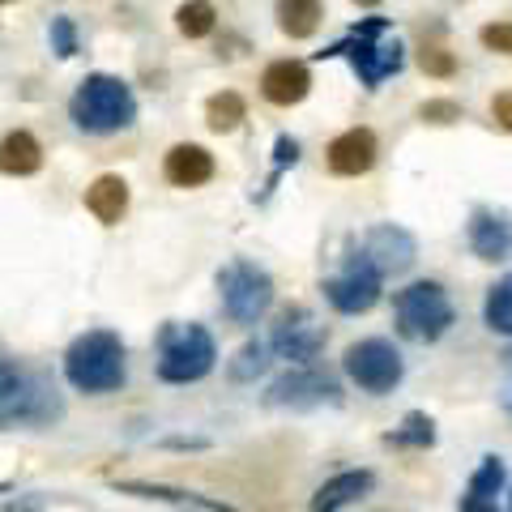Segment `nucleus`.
<instances>
[{"label":"nucleus","instance_id":"3","mask_svg":"<svg viewBox=\"0 0 512 512\" xmlns=\"http://www.w3.org/2000/svg\"><path fill=\"white\" fill-rule=\"evenodd\" d=\"M69 116L82 133H120L137 120V99L120 77H107V73H90L82 86L73 90L69 99Z\"/></svg>","mask_w":512,"mask_h":512},{"label":"nucleus","instance_id":"38","mask_svg":"<svg viewBox=\"0 0 512 512\" xmlns=\"http://www.w3.org/2000/svg\"><path fill=\"white\" fill-rule=\"evenodd\" d=\"M5 491H9V483H0V495H5Z\"/></svg>","mask_w":512,"mask_h":512},{"label":"nucleus","instance_id":"15","mask_svg":"<svg viewBox=\"0 0 512 512\" xmlns=\"http://www.w3.org/2000/svg\"><path fill=\"white\" fill-rule=\"evenodd\" d=\"M376 487V474L372 470H342V474H333L329 483H320L316 495H312V512H342L350 504H359L363 495H372Z\"/></svg>","mask_w":512,"mask_h":512},{"label":"nucleus","instance_id":"20","mask_svg":"<svg viewBox=\"0 0 512 512\" xmlns=\"http://www.w3.org/2000/svg\"><path fill=\"white\" fill-rule=\"evenodd\" d=\"M504 483H508V466L500 457H483L478 461V470L470 474V487H466V495H461V508L466 504H495V495L504 491Z\"/></svg>","mask_w":512,"mask_h":512},{"label":"nucleus","instance_id":"26","mask_svg":"<svg viewBox=\"0 0 512 512\" xmlns=\"http://www.w3.org/2000/svg\"><path fill=\"white\" fill-rule=\"evenodd\" d=\"M214 22H218V13L210 0H184V5L175 9V26H180L184 39H205L214 30Z\"/></svg>","mask_w":512,"mask_h":512},{"label":"nucleus","instance_id":"34","mask_svg":"<svg viewBox=\"0 0 512 512\" xmlns=\"http://www.w3.org/2000/svg\"><path fill=\"white\" fill-rule=\"evenodd\" d=\"M9 512H43V500H39V495H26V500H18Z\"/></svg>","mask_w":512,"mask_h":512},{"label":"nucleus","instance_id":"2","mask_svg":"<svg viewBox=\"0 0 512 512\" xmlns=\"http://www.w3.org/2000/svg\"><path fill=\"white\" fill-rule=\"evenodd\" d=\"M158 380L167 384H197L218 367V342L214 333L197 325V320H167L158 329V350H154Z\"/></svg>","mask_w":512,"mask_h":512},{"label":"nucleus","instance_id":"32","mask_svg":"<svg viewBox=\"0 0 512 512\" xmlns=\"http://www.w3.org/2000/svg\"><path fill=\"white\" fill-rule=\"evenodd\" d=\"M483 47H491V52H500V56H512V22H491L483 26Z\"/></svg>","mask_w":512,"mask_h":512},{"label":"nucleus","instance_id":"27","mask_svg":"<svg viewBox=\"0 0 512 512\" xmlns=\"http://www.w3.org/2000/svg\"><path fill=\"white\" fill-rule=\"evenodd\" d=\"M419 64H423V73H431V77H453V73H457L453 52H448V47H440V43H423Z\"/></svg>","mask_w":512,"mask_h":512},{"label":"nucleus","instance_id":"29","mask_svg":"<svg viewBox=\"0 0 512 512\" xmlns=\"http://www.w3.org/2000/svg\"><path fill=\"white\" fill-rule=\"evenodd\" d=\"M26 372L18 363H9V359H0V406H9V402H18V393L26 389Z\"/></svg>","mask_w":512,"mask_h":512},{"label":"nucleus","instance_id":"10","mask_svg":"<svg viewBox=\"0 0 512 512\" xmlns=\"http://www.w3.org/2000/svg\"><path fill=\"white\" fill-rule=\"evenodd\" d=\"M265 342H269V350H274L278 359L299 367V363H316L320 359V350H325V342H329V329L320 325L303 303H295V308H286L278 316V325H274V333H269Z\"/></svg>","mask_w":512,"mask_h":512},{"label":"nucleus","instance_id":"12","mask_svg":"<svg viewBox=\"0 0 512 512\" xmlns=\"http://www.w3.org/2000/svg\"><path fill=\"white\" fill-rule=\"evenodd\" d=\"M376 133L372 128H346L342 137H333L329 141V150H325V163L333 175H346V180H355V175H367L376 167Z\"/></svg>","mask_w":512,"mask_h":512},{"label":"nucleus","instance_id":"37","mask_svg":"<svg viewBox=\"0 0 512 512\" xmlns=\"http://www.w3.org/2000/svg\"><path fill=\"white\" fill-rule=\"evenodd\" d=\"M359 5H380V0H359Z\"/></svg>","mask_w":512,"mask_h":512},{"label":"nucleus","instance_id":"31","mask_svg":"<svg viewBox=\"0 0 512 512\" xmlns=\"http://www.w3.org/2000/svg\"><path fill=\"white\" fill-rule=\"evenodd\" d=\"M52 52L64 56V60L77 56V30H73L69 18H56V22H52Z\"/></svg>","mask_w":512,"mask_h":512},{"label":"nucleus","instance_id":"21","mask_svg":"<svg viewBox=\"0 0 512 512\" xmlns=\"http://www.w3.org/2000/svg\"><path fill=\"white\" fill-rule=\"evenodd\" d=\"M320 18H325L320 0H278V26H282V35H291V39L316 35Z\"/></svg>","mask_w":512,"mask_h":512},{"label":"nucleus","instance_id":"28","mask_svg":"<svg viewBox=\"0 0 512 512\" xmlns=\"http://www.w3.org/2000/svg\"><path fill=\"white\" fill-rule=\"evenodd\" d=\"M419 120L423 124H436V128L457 124L461 120V103L457 99H427V103H419Z\"/></svg>","mask_w":512,"mask_h":512},{"label":"nucleus","instance_id":"9","mask_svg":"<svg viewBox=\"0 0 512 512\" xmlns=\"http://www.w3.org/2000/svg\"><path fill=\"white\" fill-rule=\"evenodd\" d=\"M380 295H384V278L363 261L359 252H350L338 274L325 278V299H329V308L342 312V316H363V312H372L376 303H380Z\"/></svg>","mask_w":512,"mask_h":512},{"label":"nucleus","instance_id":"1","mask_svg":"<svg viewBox=\"0 0 512 512\" xmlns=\"http://www.w3.org/2000/svg\"><path fill=\"white\" fill-rule=\"evenodd\" d=\"M64 380L86 397H103L124 389L128 380V350L120 333L111 329H90L82 338H73L64 350Z\"/></svg>","mask_w":512,"mask_h":512},{"label":"nucleus","instance_id":"24","mask_svg":"<svg viewBox=\"0 0 512 512\" xmlns=\"http://www.w3.org/2000/svg\"><path fill=\"white\" fill-rule=\"evenodd\" d=\"M483 320H487L491 333H500V338H512V274H504V278L487 291V299H483Z\"/></svg>","mask_w":512,"mask_h":512},{"label":"nucleus","instance_id":"14","mask_svg":"<svg viewBox=\"0 0 512 512\" xmlns=\"http://www.w3.org/2000/svg\"><path fill=\"white\" fill-rule=\"evenodd\" d=\"M308 90H312V73L303 60H274L261 73V94L274 107H295L308 99Z\"/></svg>","mask_w":512,"mask_h":512},{"label":"nucleus","instance_id":"39","mask_svg":"<svg viewBox=\"0 0 512 512\" xmlns=\"http://www.w3.org/2000/svg\"><path fill=\"white\" fill-rule=\"evenodd\" d=\"M508 512H512V491H508Z\"/></svg>","mask_w":512,"mask_h":512},{"label":"nucleus","instance_id":"11","mask_svg":"<svg viewBox=\"0 0 512 512\" xmlns=\"http://www.w3.org/2000/svg\"><path fill=\"white\" fill-rule=\"evenodd\" d=\"M359 256L376 269L380 278H393V274H406V269L414 265L419 244H414V235L406 227H397V222H380V227H372L359 239Z\"/></svg>","mask_w":512,"mask_h":512},{"label":"nucleus","instance_id":"18","mask_svg":"<svg viewBox=\"0 0 512 512\" xmlns=\"http://www.w3.org/2000/svg\"><path fill=\"white\" fill-rule=\"evenodd\" d=\"M86 210L103 222V227H116V222L128 214V184L120 175H99L86 188Z\"/></svg>","mask_w":512,"mask_h":512},{"label":"nucleus","instance_id":"19","mask_svg":"<svg viewBox=\"0 0 512 512\" xmlns=\"http://www.w3.org/2000/svg\"><path fill=\"white\" fill-rule=\"evenodd\" d=\"M43 167V146L35 137L26 133V128H13L0 141V171L5 175H35Z\"/></svg>","mask_w":512,"mask_h":512},{"label":"nucleus","instance_id":"13","mask_svg":"<svg viewBox=\"0 0 512 512\" xmlns=\"http://www.w3.org/2000/svg\"><path fill=\"white\" fill-rule=\"evenodd\" d=\"M466 239H470V252L478 256V261L500 265L512 256V218L504 210H474Z\"/></svg>","mask_w":512,"mask_h":512},{"label":"nucleus","instance_id":"30","mask_svg":"<svg viewBox=\"0 0 512 512\" xmlns=\"http://www.w3.org/2000/svg\"><path fill=\"white\" fill-rule=\"evenodd\" d=\"M274 171H269V184H265V192L278 184V175L286 171V167H295L299 163V141H291V137H278V146H274Z\"/></svg>","mask_w":512,"mask_h":512},{"label":"nucleus","instance_id":"40","mask_svg":"<svg viewBox=\"0 0 512 512\" xmlns=\"http://www.w3.org/2000/svg\"><path fill=\"white\" fill-rule=\"evenodd\" d=\"M504 359H512V350H508V355H504Z\"/></svg>","mask_w":512,"mask_h":512},{"label":"nucleus","instance_id":"25","mask_svg":"<svg viewBox=\"0 0 512 512\" xmlns=\"http://www.w3.org/2000/svg\"><path fill=\"white\" fill-rule=\"evenodd\" d=\"M269 359H274V350H269V342H244L235 350V359L227 363V376L235 384H252L256 376L269 372Z\"/></svg>","mask_w":512,"mask_h":512},{"label":"nucleus","instance_id":"6","mask_svg":"<svg viewBox=\"0 0 512 512\" xmlns=\"http://www.w3.org/2000/svg\"><path fill=\"white\" fill-rule=\"evenodd\" d=\"M320 56H350V64H355L359 82L367 90H376L384 77H393L397 69H402V60H406L402 43L393 39V30H389V22H384V18L359 22L338 47H329V52H320Z\"/></svg>","mask_w":512,"mask_h":512},{"label":"nucleus","instance_id":"36","mask_svg":"<svg viewBox=\"0 0 512 512\" xmlns=\"http://www.w3.org/2000/svg\"><path fill=\"white\" fill-rule=\"evenodd\" d=\"M504 410L512 414V384H508V389H504Z\"/></svg>","mask_w":512,"mask_h":512},{"label":"nucleus","instance_id":"5","mask_svg":"<svg viewBox=\"0 0 512 512\" xmlns=\"http://www.w3.org/2000/svg\"><path fill=\"white\" fill-rule=\"evenodd\" d=\"M218 299L231 325H261L274 308V278L265 265L235 256L231 265L218 269Z\"/></svg>","mask_w":512,"mask_h":512},{"label":"nucleus","instance_id":"23","mask_svg":"<svg viewBox=\"0 0 512 512\" xmlns=\"http://www.w3.org/2000/svg\"><path fill=\"white\" fill-rule=\"evenodd\" d=\"M244 116H248V107L235 90H218L205 99V124H210L214 133H235V128L244 124Z\"/></svg>","mask_w":512,"mask_h":512},{"label":"nucleus","instance_id":"16","mask_svg":"<svg viewBox=\"0 0 512 512\" xmlns=\"http://www.w3.org/2000/svg\"><path fill=\"white\" fill-rule=\"evenodd\" d=\"M163 175L175 188H201V184L214 180V154L205 146H192V141H180V146L167 150Z\"/></svg>","mask_w":512,"mask_h":512},{"label":"nucleus","instance_id":"4","mask_svg":"<svg viewBox=\"0 0 512 512\" xmlns=\"http://www.w3.org/2000/svg\"><path fill=\"white\" fill-rule=\"evenodd\" d=\"M393 320H397V333H402L406 342L431 346L453 329L457 308L440 282H410L406 291L393 295Z\"/></svg>","mask_w":512,"mask_h":512},{"label":"nucleus","instance_id":"22","mask_svg":"<svg viewBox=\"0 0 512 512\" xmlns=\"http://www.w3.org/2000/svg\"><path fill=\"white\" fill-rule=\"evenodd\" d=\"M384 444L389 448H414V453H427L431 444H436V423H431V414L423 410H410L402 427H393L389 436H384Z\"/></svg>","mask_w":512,"mask_h":512},{"label":"nucleus","instance_id":"35","mask_svg":"<svg viewBox=\"0 0 512 512\" xmlns=\"http://www.w3.org/2000/svg\"><path fill=\"white\" fill-rule=\"evenodd\" d=\"M461 512H495V504H466Z\"/></svg>","mask_w":512,"mask_h":512},{"label":"nucleus","instance_id":"7","mask_svg":"<svg viewBox=\"0 0 512 512\" xmlns=\"http://www.w3.org/2000/svg\"><path fill=\"white\" fill-rule=\"evenodd\" d=\"M342 372H346L350 384H359L363 393L384 397V393H393L397 384L406 380V359L389 338H363V342L346 346Z\"/></svg>","mask_w":512,"mask_h":512},{"label":"nucleus","instance_id":"8","mask_svg":"<svg viewBox=\"0 0 512 512\" xmlns=\"http://www.w3.org/2000/svg\"><path fill=\"white\" fill-rule=\"evenodd\" d=\"M269 406L286 410H316V406H342V380L325 372L316 363H299L291 372H282L265 393Z\"/></svg>","mask_w":512,"mask_h":512},{"label":"nucleus","instance_id":"33","mask_svg":"<svg viewBox=\"0 0 512 512\" xmlns=\"http://www.w3.org/2000/svg\"><path fill=\"white\" fill-rule=\"evenodd\" d=\"M491 120L504 128V133H512V90H504V94H495L491 99Z\"/></svg>","mask_w":512,"mask_h":512},{"label":"nucleus","instance_id":"17","mask_svg":"<svg viewBox=\"0 0 512 512\" xmlns=\"http://www.w3.org/2000/svg\"><path fill=\"white\" fill-rule=\"evenodd\" d=\"M120 495H141V500H163L175 508H197V512H244L227 500H210V495H197V491H184V487H167V483H137V478H124L116 483Z\"/></svg>","mask_w":512,"mask_h":512}]
</instances>
